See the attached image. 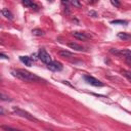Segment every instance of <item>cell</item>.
Listing matches in <instances>:
<instances>
[{
  "mask_svg": "<svg viewBox=\"0 0 131 131\" xmlns=\"http://www.w3.org/2000/svg\"><path fill=\"white\" fill-rule=\"evenodd\" d=\"M46 131H54V130H51V129H47Z\"/></svg>",
  "mask_w": 131,
  "mask_h": 131,
  "instance_id": "7402d4cb",
  "label": "cell"
},
{
  "mask_svg": "<svg viewBox=\"0 0 131 131\" xmlns=\"http://www.w3.org/2000/svg\"><path fill=\"white\" fill-rule=\"evenodd\" d=\"M11 74H12V76L16 77L17 79H19L24 82H45L43 79H41L37 75H35L31 72H28L26 70H21V69L12 70Z\"/></svg>",
  "mask_w": 131,
  "mask_h": 131,
  "instance_id": "6da1fadb",
  "label": "cell"
},
{
  "mask_svg": "<svg viewBox=\"0 0 131 131\" xmlns=\"http://www.w3.org/2000/svg\"><path fill=\"white\" fill-rule=\"evenodd\" d=\"M1 99H2V100H9V101L11 100V99H9L8 97H6V96L4 95V93H1Z\"/></svg>",
  "mask_w": 131,
  "mask_h": 131,
  "instance_id": "ffe728a7",
  "label": "cell"
},
{
  "mask_svg": "<svg viewBox=\"0 0 131 131\" xmlns=\"http://www.w3.org/2000/svg\"><path fill=\"white\" fill-rule=\"evenodd\" d=\"M121 73L123 74V76L129 81V82H131V72L130 71H127V70H122L121 71Z\"/></svg>",
  "mask_w": 131,
  "mask_h": 131,
  "instance_id": "5bb4252c",
  "label": "cell"
},
{
  "mask_svg": "<svg viewBox=\"0 0 131 131\" xmlns=\"http://www.w3.org/2000/svg\"><path fill=\"white\" fill-rule=\"evenodd\" d=\"M58 54H59L61 57H64V58H71V57H73V53L70 52V51H68V50H66V49L59 50V51H58Z\"/></svg>",
  "mask_w": 131,
  "mask_h": 131,
  "instance_id": "7c38bea8",
  "label": "cell"
},
{
  "mask_svg": "<svg viewBox=\"0 0 131 131\" xmlns=\"http://www.w3.org/2000/svg\"><path fill=\"white\" fill-rule=\"evenodd\" d=\"M84 79H85V81H86L88 84H90V85H92V86L101 87V86L104 85L101 81L97 80L96 78H94V77H92V76H88V75H86V76H84Z\"/></svg>",
  "mask_w": 131,
  "mask_h": 131,
  "instance_id": "5b68a950",
  "label": "cell"
},
{
  "mask_svg": "<svg viewBox=\"0 0 131 131\" xmlns=\"http://www.w3.org/2000/svg\"><path fill=\"white\" fill-rule=\"evenodd\" d=\"M111 3H112L114 6H117V7H119V6H120V2H119V1H116V0H112V1H111Z\"/></svg>",
  "mask_w": 131,
  "mask_h": 131,
  "instance_id": "d6986e66",
  "label": "cell"
},
{
  "mask_svg": "<svg viewBox=\"0 0 131 131\" xmlns=\"http://www.w3.org/2000/svg\"><path fill=\"white\" fill-rule=\"evenodd\" d=\"M111 23L115 25H127L128 24L127 20H123V19H116V20H112Z\"/></svg>",
  "mask_w": 131,
  "mask_h": 131,
  "instance_id": "2e32d148",
  "label": "cell"
},
{
  "mask_svg": "<svg viewBox=\"0 0 131 131\" xmlns=\"http://www.w3.org/2000/svg\"><path fill=\"white\" fill-rule=\"evenodd\" d=\"M2 128L6 131H21V130H18V129H15V128H12V127H8V126H2Z\"/></svg>",
  "mask_w": 131,
  "mask_h": 131,
  "instance_id": "ac0fdd59",
  "label": "cell"
},
{
  "mask_svg": "<svg viewBox=\"0 0 131 131\" xmlns=\"http://www.w3.org/2000/svg\"><path fill=\"white\" fill-rule=\"evenodd\" d=\"M72 36H73L74 38H76L77 40H80V41H88V39H89V37H88L85 33L77 32V31L72 32Z\"/></svg>",
  "mask_w": 131,
  "mask_h": 131,
  "instance_id": "52a82bcc",
  "label": "cell"
},
{
  "mask_svg": "<svg viewBox=\"0 0 131 131\" xmlns=\"http://www.w3.org/2000/svg\"><path fill=\"white\" fill-rule=\"evenodd\" d=\"M19 59H20V61L23 63H25V66H28V67H31L32 63H33V61H34V59L32 57L26 56V55L25 56H19Z\"/></svg>",
  "mask_w": 131,
  "mask_h": 131,
  "instance_id": "ba28073f",
  "label": "cell"
},
{
  "mask_svg": "<svg viewBox=\"0 0 131 131\" xmlns=\"http://www.w3.org/2000/svg\"><path fill=\"white\" fill-rule=\"evenodd\" d=\"M68 46L71 49H74L76 51H83L84 50V48L81 45H79L78 43H76V42H70V43H68Z\"/></svg>",
  "mask_w": 131,
  "mask_h": 131,
  "instance_id": "8fae6325",
  "label": "cell"
},
{
  "mask_svg": "<svg viewBox=\"0 0 131 131\" xmlns=\"http://www.w3.org/2000/svg\"><path fill=\"white\" fill-rule=\"evenodd\" d=\"M47 68L51 71H54V72H59L62 70V64L59 62V61H52L50 62L49 64H47Z\"/></svg>",
  "mask_w": 131,
  "mask_h": 131,
  "instance_id": "8992f818",
  "label": "cell"
},
{
  "mask_svg": "<svg viewBox=\"0 0 131 131\" xmlns=\"http://www.w3.org/2000/svg\"><path fill=\"white\" fill-rule=\"evenodd\" d=\"M68 3H70V4H72L73 6H76V7H81V3L79 2V1H77V0H74V1H70V2H68Z\"/></svg>",
  "mask_w": 131,
  "mask_h": 131,
  "instance_id": "e0dca14e",
  "label": "cell"
},
{
  "mask_svg": "<svg viewBox=\"0 0 131 131\" xmlns=\"http://www.w3.org/2000/svg\"><path fill=\"white\" fill-rule=\"evenodd\" d=\"M11 111H12V113L14 115H16L18 117L25 118V119H27L29 121H32V122H35V123H38V120L35 117H33V115H31L30 113H28V112H26V111H24V110H21V108H19L17 106H13Z\"/></svg>",
  "mask_w": 131,
  "mask_h": 131,
  "instance_id": "3957f363",
  "label": "cell"
},
{
  "mask_svg": "<svg viewBox=\"0 0 131 131\" xmlns=\"http://www.w3.org/2000/svg\"><path fill=\"white\" fill-rule=\"evenodd\" d=\"M118 38H120L121 40L123 41H127V40H130L131 39V35H129L128 33H125V32H121V33H118Z\"/></svg>",
  "mask_w": 131,
  "mask_h": 131,
  "instance_id": "4fadbf2b",
  "label": "cell"
},
{
  "mask_svg": "<svg viewBox=\"0 0 131 131\" xmlns=\"http://www.w3.org/2000/svg\"><path fill=\"white\" fill-rule=\"evenodd\" d=\"M0 56H1V57H3V58H6V59H8V56H6V55H4L3 53H0Z\"/></svg>",
  "mask_w": 131,
  "mask_h": 131,
  "instance_id": "44dd1931",
  "label": "cell"
},
{
  "mask_svg": "<svg viewBox=\"0 0 131 131\" xmlns=\"http://www.w3.org/2000/svg\"><path fill=\"white\" fill-rule=\"evenodd\" d=\"M1 13H2V15H3L5 18H7V19H9V20H12V19H13V15H12V13L10 12V10H8V8H2V9H1Z\"/></svg>",
  "mask_w": 131,
  "mask_h": 131,
  "instance_id": "30bf717a",
  "label": "cell"
},
{
  "mask_svg": "<svg viewBox=\"0 0 131 131\" xmlns=\"http://www.w3.org/2000/svg\"><path fill=\"white\" fill-rule=\"evenodd\" d=\"M110 52L116 56L124 57L125 61L131 66V50L128 49H117V48H111Z\"/></svg>",
  "mask_w": 131,
  "mask_h": 131,
  "instance_id": "7a4b0ae2",
  "label": "cell"
},
{
  "mask_svg": "<svg viewBox=\"0 0 131 131\" xmlns=\"http://www.w3.org/2000/svg\"><path fill=\"white\" fill-rule=\"evenodd\" d=\"M21 3H23V5H25L26 7L31 8V9H34V10H37V9L39 8V7H38V5H37L36 3L32 2V1H29V0H24Z\"/></svg>",
  "mask_w": 131,
  "mask_h": 131,
  "instance_id": "9c48e42d",
  "label": "cell"
},
{
  "mask_svg": "<svg viewBox=\"0 0 131 131\" xmlns=\"http://www.w3.org/2000/svg\"><path fill=\"white\" fill-rule=\"evenodd\" d=\"M38 57H39V59L42 61V62H44V63H46V64H49L50 62H52L53 60L51 59V56L49 55V53L45 50V49H40L39 50V52H38Z\"/></svg>",
  "mask_w": 131,
  "mask_h": 131,
  "instance_id": "277c9868",
  "label": "cell"
},
{
  "mask_svg": "<svg viewBox=\"0 0 131 131\" xmlns=\"http://www.w3.org/2000/svg\"><path fill=\"white\" fill-rule=\"evenodd\" d=\"M32 33L35 36H43L44 35V31L41 30V29H33L32 30Z\"/></svg>",
  "mask_w": 131,
  "mask_h": 131,
  "instance_id": "9a60e30c",
  "label": "cell"
}]
</instances>
